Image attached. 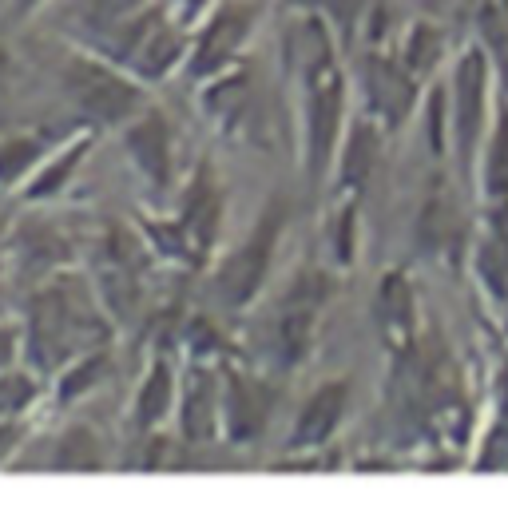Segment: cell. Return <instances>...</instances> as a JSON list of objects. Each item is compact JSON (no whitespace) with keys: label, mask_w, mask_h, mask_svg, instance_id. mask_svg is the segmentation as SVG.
<instances>
[{"label":"cell","mask_w":508,"mask_h":512,"mask_svg":"<svg viewBox=\"0 0 508 512\" xmlns=\"http://www.w3.org/2000/svg\"><path fill=\"white\" fill-rule=\"evenodd\" d=\"M20 350H24V330L0 318V370H8V366H16V358H20Z\"/></svg>","instance_id":"cell-27"},{"label":"cell","mask_w":508,"mask_h":512,"mask_svg":"<svg viewBox=\"0 0 508 512\" xmlns=\"http://www.w3.org/2000/svg\"><path fill=\"white\" fill-rule=\"evenodd\" d=\"M32 4H40V0H20V8H32Z\"/></svg>","instance_id":"cell-32"},{"label":"cell","mask_w":508,"mask_h":512,"mask_svg":"<svg viewBox=\"0 0 508 512\" xmlns=\"http://www.w3.org/2000/svg\"><path fill=\"white\" fill-rule=\"evenodd\" d=\"M298 12H322L326 20H346V12L354 8V0H286Z\"/></svg>","instance_id":"cell-28"},{"label":"cell","mask_w":508,"mask_h":512,"mask_svg":"<svg viewBox=\"0 0 508 512\" xmlns=\"http://www.w3.org/2000/svg\"><path fill=\"white\" fill-rule=\"evenodd\" d=\"M48 155L44 139L40 135H4L0 139V187H16V183H28V175L40 167V159Z\"/></svg>","instance_id":"cell-18"},{"label":"cell","mask_w":508,"mask_h":512,"mask_svg":"<svg viewBox=\"0 0 508 512\" xmlns=\"http://www.w3.org/2000/svg\"><path fill=\"white\" fill-rule=\"evenodd\" d=\"M350 397H354V385L346 382V378H330V382L318 385V389L306 397V405H302V413H298V421H294L290 449L306 453V449L326 445V441L338 433V425L346 421Z\"/></svg>","instance_id":"cell-11"},{"label":"cell","mask_w":508,"mask_h":512,"mask_svg":"<svg viewBox=\"0 0 508 512\" xmlns=\"http://www.w3.org/2000/svg\"><path fill=\"white\" fill-rule=\"evenodd\" d=\"M254 24H258V0H219L199 32L191 36V52H187V76L195 80H211L227 68H235L243 44L251 40Z\"/></svg>","instance_id":"cell-6"},{"label":"cell","mask_w":508,"mask_h":512,"mask_svg":"<svg viewBox=\"0 0 508 512\" xmlns=\"http://www.w3.org/2000/svg\"><path fill=\"white\" fill-rule=\"evenodd\" d=\"M100 465H104L100 437H96L88 425H72V429L60 437L56 469H100Z\"/></svg>","instance_id":"cell-23"},{"label":"cell","mask_w":508,"mask_h":512,"mask_svg":"<svg viewBox=\"0 0 508 512\" xmlns=\"http://www.w3.org/2000/svg\"><path fill=\"white\" fill-rule=\"evenodd\" d=\"M445 48H449V36H445V28L441 24H433V20H417L409 32H405V40H401V64L417 76V80H425V76H433L437 72V64L445 60Z\"/></svg>","instance_id":"cell-17"},{"label":"cell","mask_w":508,"mask_h":512,"mask_svg":"<svg viewBox=\"0 0 508 512\" xmlns=\"http://www.w3.org/2000/svg\"><path fill=\"white\" fill-rule=\"evenodd\" d=\"M378 151H381V124L374 116H358L350 128L342 131V143H338V155H334L338 187L342 191H358L374 175Z\"/></svg>","instance_id":"cell-13"},{"label":"cell","mask_w":508,"mask_h":512,"mask_svg":"<svg viewBox=\"0 0 508 512\" xmlns=\"http://www.w3.org/2000/svg\"><path fill=\"white\" fill-rule=\"evenodd\" d=\"M191 243V255H207L219 239V227H223V191L215 187V175L211 167H199L191 187L183 191V203H179V219H175Z\"/></svg>","instance_id":"cell-12"},{"label":"cell","mask_w":508,"mask_h":512,"mask_svg":"<svg viewBox=\"0 0 508 512\" xmlns=\"http://www.w3.org/2000/svg\"><path fill=\"white\" fill-rule=\"evenodd\" d=\"M36 393H40V385H36V378L28 370H16V366L0 370V417L16 421L36 401Z\"/></svg>","instance_id":"cell-24"},{"label":"cell","mask_w":508,"mask_h":512,"mask_svg":"<svg viewBox=\"0 0 508 512\" xmlns=\"http://www.w3.org/2000/svg\"><path fill=\"white\" fill-rule=\"evenodd\" d=\"M4 68H8V48L0 44V72H4Z\"/></svg>","instance_id":"cell-31"},{"label":"cell","mask_w":508,"mask_h":512,"mask_svg":"<svg viewBox=\"0 0 508 512\" xmlns=\"http://www.w3.org/2000/svg\"><path fill=\"white\" fill-rule=\"evenodd\" d=\"M100 370H104V354H80V362L64 374L60 397H72L76 389H88L92 382H100Z\"/></svg>","instance_id":"cell-25"},{"label":"cell","mask_w":508,"mask_h":512,"mask_svg":"<svg viewBox=\"0 0 508 512\" xmlns=\"http://www.w3.org/2000/svg\"><path fill=\"white\" fill-rule=\"evenodd\" d=\"M334 294V278L318 266H302L286 294H282V306H278V318H274V358L278 366H298L306 362L310 346H314V334H318V314L322 306L330 302Z\"/></svg>","instance_id":"cell-4"},{"label":"cell","mask_w":508,"mask_h":512,"mask_svg":"<svg viewBox=\"0 0 508 512\" xmlns=\"http://www.w3.org/2000/svg\"><path fill=\"white\" fill-rule=\"evenodd\" d=\"M219 0H171V12L183 20V24H199Z\"/></svg>","instance_id":"cell-29"},{"label":"cell","mask_w":508,"mask_h":512,"mask_svg":"<svg viewBox=\"0 0 508 512\" xmlns=\"http://www.w3.org/2000/svg\"><path fill=\"white\" fill-rule=\"evenodd\" d=\"M147 4H155V0H76V16L96 40V36L112 32L116 24H124L127 16L143 12Z\"/></svg>","instance_id":"cell-21"},{"label":"cell","mask_w":508,"mask_h":512,"mask_svg":"<svg viewBox=\"0 0 508 512\" xmlns=\"http://www.w3.org/2000/svg\"><path fill=\"white\" fill-rule=\"evenodd\" d=\"M100 334H104V322L92 294L76 278H56L36 294L24 342L36 366L56 370L60 362L84 354V342H96Z\"/></svg>","instance_id":"cell-1"},{"label":"cell","mask_w":508,"mask_h":512,"mask_svg":"<svg viewBox=\"0 0 508 512\" xmlns=\"http://www.w3.org/2000/svg\"><path fill=\"white\" fill-rule=\"evenodd\" d=\"M489 80L493 60L485 48H469L453 68V151L465 179H473L477 155L489 135Z\"/></svg>","instance_id":"cell-3"},{"label":"cell","mask_w":508,"mask_h":512,"mask_svg":"<svg viewBox=\"0 0 508 512\" xmlns=\"http://www.w3.org/2000/svg\"><path fill=\"white\" fill-rule=\"evenodd\" d=\"M88 147H92V131H84V135L68 139L60 151H48V155L40 159V167L28 175V183H24V199H32V203L56 199V195L72 183V175H76V167L84 163Z\"/></svg>","instance_id":"cell-16"},{"label":"cell","mask_w":508,"mask_h":512,"mask_svg":"<svg viewBox=\"0 0 508 512\" xmlns=\"http://www.w3.org/2000/svg\"><path fill=\"white\" fill-rule=\"evenodd\" d=\"M175 401H179V378H175V366H171L167 358H155V362L147 366L143 382H139V393H135V409H131L135 429H143V433L159 429V425L175 413Z\"/></svg>","instance_id":"cell-15"},{"label":"cell","mask_w":508,"mask_h":512,"mask_svg":"<svg viewBox=\"0 0 508 512\" xmlns=\"http://www.w3.org/2000/svg\"><path fill=\"white\" fill-rule=\"evenodd\" d=\"M374 314H378L381 334L389 338L393 350H405L413 342V330H417V302H413V290L405 282V274H385L378 286V298H374Z\"/></svg>","instance_id":"cell-14"},{"label":"cell","mask_w":508,"mask_h":512,"mask_svg":"<svg viewBox=\"0 0 508 512\" xmlns=\"http://www.w3.org/2000/svg\"><path fill=\"white\" fill-rule=\"evenodd\" d=\"M124 147L131 167L143 175L147 187L167 191L175 179V135L163 112L143 108L139 116H131L124 124Z\"/></svg>","instance_id":"cell-7"},{"label":"cell","mask_w":508,"mask_h":512,"mask_svg":"<svg viewBox=\"0 0 508 512\" xmlns=\"http://www.w3.org/2000/svg\"><path fill=\"white\" fill-rule=\"evenodd\" d=\"M274 413V385L247 370H223V437L243 445L262 437Z\"/></svg>","instance_id":"cell-9"},{"label":"cell","mask_w":508,"mask_h":512,"mask_svg":"<svg viewBox=\"0 0 508 512\" xmlns=\"http://www.w3.org/2000/svg\"><path fill=\"white\" fill-rule=\"evenodd\" d=\"M417 235H421V243H425L429 251H449V247H457V243H461V219H457V207H453L445 195L429 199V203L421 207Z\"/></svg>","instance_id":"cell-20"},{"label":"cell","mask_w":508,"mask_h":512,"mask_svg":"<svg viewBox=\"0 0 508 512\" xmlns=\"http://www.w3.org/2000/svg\"><path fill=\"white\" fill-rule=\"evenodd\" d=\"M334 251L338 262H354V207H342L338 211V231H334Z\"/></svg>","instance_id":"cell-26"},{"label":"cell","mask_w":508,"mask_h":512,"mask_svg":"<svg viewBox=\"0 0 508 512\" xmlns=\"http://www.w3.org/2000/svg\"><path fill=\"white\" fill-rule=\"evenodd\" d=\"M481 183H485V195L489 199H501L508 195V108L497 112V124L485 135V147H481Z\"/></svg>","instance_id":"cell-19"},{"label":"cell","mask_w":508,"mask_h":512,"mask_svg":"<svg viewBox=\"0 0 508 512\" xmlns=\"http://www.w3.org/2000/svg\"><path fill=\"white\" fill-rule=\"evenodd\" d=\"M477 8V28H481V48L489 60L508 68V0H481Z\"/></svg>","instance_id":"cell-22"},{"label":"cell","mask_w":508,"mask_h":512,"mask_svg":"<svg viewBox=\"0 0 508 512\" xmlns=\"http://www.w3.org/2000/svg\"><path fill=\"white\" fill-rule=\"evenodd\" d=\"M60 88L96 128H124L147 108L143 80L100 52H72L60 64Z\"/></svg>","instance_id":"cell-2"},{"label":"cell","mask_w":508,"mask_h":512,"mask_svg":"<svg viewBox=\"0 0 508 512\" xmlns=\"http://www.w3.org/2000/svg\"><path fill=\"white\" fill-rule=\"evenodd\" d=\"M175 409L187 441H215L223 433V374L195 362L179 385Z\"/></svg>","instance_id":"cell-10"},{"label":"cell","mask_w":508,"mask_h":512,"mask_svg":"<svg viewBox=\"0 0 508 512\" xmlns=\"http://www.w3.org/2000/svg\"><path fill=\"white\" fill-rule=\"evenodd\" d=\"M12 445H16V421L12 417H0V461L12 453Z\"/></svg>","instance_id":"cell-30"},{"label":"cell","mask_w":508,"mask_h":512,"mask_svg":"<svg viewBox=\"0 0 508 512\" xmlns=\"http://www.w3.org/2000/svg\"><path fill=\"white\" fill-rule=\"evenodd\" d=\"M417 76L401 64V56H366L362 64V88L370 100V116L385 128H401L417 104Z\"/></svg>","instance_id":"cell-8"},{"label":"cell","mask_w":508,"mask_h":512,"mask_svg":"<svg viewBox=\"0 0 508 512\" xmlns=\"http://www.w3.org/2000/svg\"><path fill=\"white\" fill-rule=\"evenodd\" d=\"M282 227H286V207L274 199L266 203L262 219L251 227V235L231 251V255L219 262L215 270V294L227 302V306H247L254 294L262 290L270 266H274V251L282 243Z\"/></svg>","instance_id":"cell-5"}]
</instances>
